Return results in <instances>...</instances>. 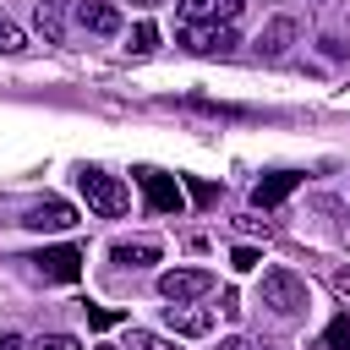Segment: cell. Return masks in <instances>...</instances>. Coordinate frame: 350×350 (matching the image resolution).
<instances>
[{
	"label": "cell",
	"instance_id": "cell-1",
	"mask_svg": "<svg viewBox=\"0 0 350 350\" xmlns=\"http://www.w3.org/2000/svg\"><path fill=\"white\" fill-rule=\"evenodd\" d=\"M77 186H82V197H88V208H93L98 219H120V213L131 208V191H126V186H120L115 175L93 170V164H88L82 175H77Z\"/></svg>",
	"mask_w": 350,
	"mask_h": 350
},
{
	"label": "cell",
	"instance_id": "cell-2",
	"mask_svg": "<svg viewBox=\"0 0 350 350\" xmlns=\"http://www.w3.org/2000/svg\"><path fill=\"white\" fill-rule=\"evenodd\" d=\"M175 44H180L186 55H235L241 33H235V27H213V22H180Z\"/></svg>",
	"mask_w": 350,
	"mask_h": 350
},
{
	"label": "cell",
	"instance_id": "cell-3",
	"mask_svg": "<svg viewBox=\"0 0 350 350\" xmlns=\"http://www.w3.org/2000/svg\"><path fill=\"white\" fill-rule=\"evenodd\" d=\"M262 306H268L273 317H295V312L306 306V284H301L290 268H268V273H262Z\"/></svg>",
	"mask_w": 350,
	"mask_h": 350
},
{
	"label": "cell",
	"instance_id": "cell-4",
	"mask_svg": "<svg viewBox=\"0 0 350 350\" xmlns=\"http://www.w3.org/2000/svg\"><path fill=\"white\" fill-rule=\"evenodd\" d=\"M137 186H142V197H148L153 213H180V208H186L180 186H175L164 170H148V164H142V170H137Z\"/></svg>",
	"mask_w": 350,
	"mask_h": 350
},
{
	"label": "cell",
	"instance_id": "cell-5",
	"mask_svg": "<svg viewBox=\"0 0 350 350\" xmlns=\"http://www.w3.org/2000/svg\"><path fill=\"white\" fill-rule=\"evenodd\" d=\"M208 290H213V273L208 268H170L159 279V295L164 301H202Z\"/></svg>",
	"mask_w": 350,
	"mask_h": 350
},
{
	"label": "cell",
	"instance_id": "cell-6",
	"mask_svg": "<svg viewBox=\"0 0 350 350\" xmlns=\"http://www.w3.org/2000/svg\"><path fill=\"white\" fill-rule=\"evenodd\" d=\"M164 328L170 334H186V339H202V334H213V312L197 306V301H170L164 306Z\"/></svg>",
	"mask_w": 350,
	"mask_h": 350
},
{
	"label": "cell",
	"instance_id": "cell-7",
	"mask_svg": "<svg viewBox=\"0 0 350 350\" xmlns=\"http://www.w3.org/2000/svg\"><path fill=\"white\" fill-rule=\"evenodd\" d=\"M44 279H55V284H71L77 273H82V252L77 246H49V252H38V257H27Z\"/></svg>",
	"mask_w": 350,
	"mask_h": 350
},
{
	"label": "cell",
	"instance_id": "cell-8",
	"mask_svg": "<svg viewBox=\"0 0 350 350\" xmlns=\"http://www.w3.org/2000/svg\"><path fill=\"white\" fill-rule=\"evenodd\" d=\"M246 11V0H180V22H213V27H235V16Z\"/></svg>",
	"mask_w": 350,
	"mask_h": 350
},
{
	"label": "cell",
	"instance_id": "cell-9",
	"mask_svg": "<svg viewBox=\"0 0 350 350\" xmlns=\"http://www.w3.org/2000/svg\"><path fill=\"white\" fill-rule=\"evenodd\" d=\"M77 27L93 38H115L120 33V11L109 0H77Z\"/></svg>",
	"mask_w": 350,
	"mask_h": 350
},
{
	"label": "cell",
	"instance_id": "cell-10",
	"mask_svg": "<svg viewBox=\"0 0 350 350\" xmlns=\"http://www.w3.org/2000/svg\"><path fill=\"white\" fill-rule=\"evenodd\" d=\"M295 33H301V27H295V16H273V22L257 33V55H262V60H279V55L295 44Z\"/></svg>",
	"mask_w": 350,
	"mask_h": 350
},
{
	"label": "cell",
	"instance_id": "cell-11",
	"mask_svg": "<svg viewBox=\"0 0 350 350\" xmlns=\"http://www.w3.org/2000/svg\"><path fill=\"white\" fill-rule=\"evenodd\" d=\"M295 186H301V175H295V170H273V175H262V180L252 186V202H257V208H279Z\"/></svg>",
	"mask_w": 350,
	"mask_h": 350
},
{
	"label": "cell",
	"instance_id": "cell-12",
	"mask_svg": "<svg viewBox=\"0 0 350 350\" xmlns=\"http://www.w3.org/2000/svg\"><path fill=\"white\" fill-rule=\"evenodd\" d=\"M27 230H71L77 224V208L71 202H60V197H49V202H38V208H27V219H22Z\"/></svg>",
	"mask_w": 350,
	"mask_h": 350
},
{
	"label": "cell",
	"instance_id": "cell-13",
	"mask_svg": "<svg viewBox=\"0 0 350 350\" xmlns=\"http://www.w3.org/2000/svg\"><path fill=\"white\" fill-rule=\"evenodd\" d=\"M33 27L44 33V44H66V5L60 0H38L33 5Z\"/></svg>",
	"mask_w": 350,
	"mask_h": 350
},
{
	"label": "cell",
	"instance_id": "cell-14",
	"mask_svg": "<svg viewBox=\"0 0 350 350\" xmlns=\"http://www.w3.org/2000/svg\"><path fill=\"white\" fill-rule=\"evenodd\" d=\"M120 268H153L159 262V241H115V252H109Z\"/></svg>",
	"mask_w": 350,
	"mask_h": 350
},
{
	"label": "cell",
	"instance_id": "cell-15",
	"mask_svg": "<svg viewBox=\"0 0 350 350\" xmlns=\"http://www.w3.org/2000/svg\"><path fill=\"white\" fill-rule=\"evenodd\" d=\"M317 350H350V312H339V317H334V323L323 328Z\"/></svg>",
	"mask_w": 350,
	"mask_h": 350
},
{
	"label": "cell",
	"instance_id": "cell-16",
	"mask_svg": "<svg viewBox=\"0 0 350 350\" xmlns=\"http://www.w3.org/2000/svg\"><path fill=\"white\" fill-rule=\"evenodd\" d=\"M120 350H175V339H164L153 328H126V345Z\"/></svg>",
	"mask_w": 350,
	"mask_h": 350
},
{
	"label": "cell",
	"instance_id": "cell-17",
	"mask_svg": "<svg viewBox=\"0 0 350 350\" xmlns=\"http://www.w3.org/2000/svg\"><path fill=\"white\" fill-rule=\"evenodd\" d=\"M22 49H27V33L11 16H0V55H22Z\"/></svg>",
	"mask_w": 350,
	"mask_h": 350
},
{
	"label": "cell",
	"instance_id": "cell-18",
	"mask_svg": "<svg viewBox=\"0 0 350 350\" xmlns=\"http://www.w3.org/2000/svg\"><path fill=\"white\" fill-rule=\"evenodd\" d=\"M153 49H159V27L153 22H137L131 27V55H153Z\"/></svg>",
	"mask_w": 350,
	"mask_h": 350
},
{
	"label": "cell",
	"instance_id": "cell-19",
	"mask_svg": "<svg viewBox=\"0 0 350 350\" xmlns=\"http://www.w3.org/2000/svg\"><path fill=\"white\" fill-rule=\"evenodd\" d=\"M33 350H82V345H77L71 334H44V339H38Z\"/></svg>",
	"mask_w": 350,
	"mask_h": 350
},
{
	"label": "cell",
	"instance_id": "cell-20",
	"mask_svg": "<svg viewBox=\"0 0 350 350\" xmlns=\"http://www.w3.org/2000/svg\"><path fill=\"white\" fill-rule=\"evenodd\" d=\"M230 268H241V273L257 268V252H252V246H235V252H230Z\"/></svg>",
	"mask_w": 350,
	"mask_h": 350
},
{
	"label": "cell",
	"instance_id": "cell-21",
	"mask_svg": "<svg viewBox=\"0 0 350 350\" xmlns=\"http://www.w3.org/2000/svg\"><path fill=\"white\" fill-rule=\"evenodd\" d=\"M88 323H93V328H115V323H120V317H115V312H109V306H88Z\"/></svg>",
	"mask_w": 350,
	"mask_h": 350
},
{
	"label": "cell",
	"instance_id": "cell-22",
	"mask_svg": "<svg viewBox=\"0 0 350 350\" xmlns=\"http://www.w3.org/2000/svg\"><path fill=\"white\" fill-rule=\"evenodd\" d=\"M219 312H224V317H241V295L224 290V295H219Z\"/></svg>",
	"mask_w": 350,
	"mask_h": 350
},
{
	"label": "cell",
	"instance_id": "cell-23",
	"mask_svg": "<svg viewBox=\"0 0 350 350\" xmlns=\"http://www.w3.org/2000/svg\"><path fill=\"white\" fill-rule=\"evenodd\" d=\"M334 290H339V295H350V268H339V273H334Z\"/></svg>",
	"mask_w": 350,
	"mask_h": 350
},
{
	"label": "cell",
	"instance_id": "cell-24",
	"mask_svg": "<svg viewBox=\"0 0 350 350\" xmlns=\"http://www.w3.org/2000/svg\"><path fill=\"white\" fill-rule=\"evenodd\" d=\"M0 350H27V345H22L16 334H0Z\"/></svg>",
	"mask_w": 350,
	"mask_h": 350
},
{
	"label": "cell",
	"instance_id": "cell-25",
	"mask_svg": "<svg viewBox=\"0 0 350 350\" xmlns=\"http://www.w3.org/2000/svg\"><path fill=\"white\" fill-rule=\"evenodd\" d=\"M219 350H252V345H246V339H224Z\"/></svg>",
	"mask_w": 350,
	"mask_h": 350
},
{
	"label": "cell",
	"instance_id": "cell-26",
	"mask_svg": "<svg viewBox=\"0 0 350 350\" xmlns=\"http://www.w3.org/2000/svg\"><path fill=\"white\" fill-rule=\"evenodd\" d=\"M131 5H142V11H159V5H170V0H131Z\"/></svg>",
	"mask_w": 350,
	"mask_h": 350
},
{
	"label": "cell",
	"instance_id": "cell-27",
	"mask_svg": "<svg viewBox=\"0 0 350 350\" xmlns=\"http://www.w3.org/2000/svg\"><path fill=\"white\" fill-rule=\"evenodd\" d=\"M98 350H120V345H98Z\"/></svg>",
	"mask_w": 350,
	"mask_h": 350
}]
</instances>
